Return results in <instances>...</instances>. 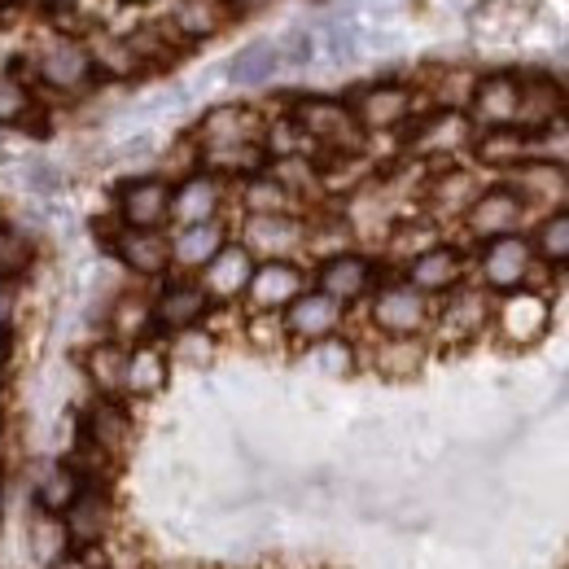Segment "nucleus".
Returning <instances> with one entry per match:
<instances>
[{
  "label": "nucleus",
  "instance_id": "a211bd4d",
  "mask_svg": "<svg viewBox=\"0 0 569 569\" xmlns=\"http://www.w3.org/2000/svg\"><path fill=\"white\" fill-rule=\"evenodd\" d=\"M517 110H521V79L517 74H482L473 83L465 119L473 123V132H499V128H517Z\"/></svg>",
  "mask_w": 569,
  "mask_h": 569
},
{
  "label": "nucleus",
  "instance_id": "37998d69",
  "mask_svg": "<svg viewBox=\"0 0 569 569\" xmlns=\"http://www.w3.org/2000/svg\"><path fill=\"white\" fill-rule=\"evenodd\" d=\"M49 569H101L88 552H62V557H53Z\"/></svg>",
  "mask_w": 569,
  "mask_h": 569
},
{
  "label": "nucleus",
  "instance_id": "e433bc0d",
  "mask_svg": "<svg viewBox=\"0 0 569 569\" xmlns=\"http://www.w3.org/2000/svg\"><path fill=\"white\" fill-rule=\"evenodd\" d=\"M114 342L123 347H137V342H149L153 338V302L144 293H123L114 302Z\"/></svg>",
  "mask_w": 569,
  "mask_h": 569
},
{
  "label": "nucleus",
  "instance_id": "4c0bfd02",
  "mask_svg": "<svg viewBox=\"0 0 569 569\" xmlns=\"http://www.w3.org/2000/svg\"><path fill=\"white\" fill-rule=\"evenodd\" d=\"M372 363L390 377H408L426 363V342L421 338H377V351H372Z\"/></svg>",
  "mask_w": 569,
  "mask_h": 569
},
{
  "label": "nucleus",
  "instance_id": "c85d7f7f",
  "mask_svg": "<svg viewBox=\"0 0 569 569\" xmlns=\"http://www.w3.org/2000/svg\"><path fill=\"white\" fill-rule=\"evenodd\" d=\"M83 372H88V381L101 399H119L123 395V372H128V347L114 342V338H101L97 347H88Z\"/></svg>",
  "mask_w": 569,
  "mask_h": 569
},
{
  "label": "nucleus",
  "instance_id": "a19ab883",
  "mask_svg": "<svg viewBox=\"0 0 569 569\" xmlns=\"http://www.w3.org/2000/svg\"><path fill=\"white\" fill-rule=\"evenodd\" d=\"M311 356L320 359L329 372H351V363H356V347H351L347 338H329V342L311 347Z\"/></svg>",
  "mask_w": 569,
  "mask_h": 569
},
{
  "label": "nucleus",
  "instance_id": "c03bdc74",
  "mask_svg": "<svg viewBox=\"0 0 569 569\" xmlns=\"http://www.w3.org/2000/svg\"><path fill=\"white\" fill-rule=\"evenodd\" d=\"M268 0H223V9L228 13H254V9H263Z\"/></svg>",
  "mask_w": 569,
  "mask_h": 569
},
{
  "label": "nucleus",
  "instance_id": "ea45409f",
  "mask_svg": "<svg viewBox=\"0 0 569 569\" xmlns=\"http://www.w3.org/2000/svg\"><path fill=\"white\" fill-rule=\"evenodd\" d=\"M31 259H36L31 237L22 228H13V223H0V281L22 277L31 268Z\"/></svg>",
  "mask_w": 569,
  "mask_h": 569
},
{
  "label": "nucleus",
  "instance_id": "f03ea898",
  "mask_svg": "<svg viewBox=\"0 0 569 569\" xmlns=\"http://www.w3.org/2000/svg\"><path fill=\"white\" fill-rule=\"evenodd\" d=\"M368 325L377 338H426L433 329V298L403 281H381L368 293Z\"/></svg>",
  "mask_w": 569,
  "mask_h": 569
},
{
  "label": "nucleus",
  "instance_id": "6e6552de",
  "mask_svg": "<svg viewBox=\"0 0 569 569\" xmlns=\"http://www.w3.org/2000/svg\"><path fill=\"white\" fill-rule=\"evenodd\" d=\"M119 228L137 232H167L171 223V180L167 176H132L114 193Z\"/></svg>",
  "mask_w": 569,
  "mask_h": 569
},
{
  "label": "nucleus",
  "instance_id": "a18cd8bd",
  "mask_svg": "<svg viewBox=\"0 0 569 569\" xmlns=\"http://www.w3.org/2000/svg\"><path fill=\"white\" fill-rule=\"evenodd\" d=\"M0 512H4V482H0Z\"/></svg>",
  "mask_w": 569,
  "mask_h": 569
},
{
  "label": "nucleus",
  "instance_id": "4468645a",
  "mask_svg": "<svg viewBox=\"0 0 569 569\" xmlns=\"http://www.w3.org/2000/svg\"><path fill=\"white\" fill-rule=\"evenodd\" d=\"M526 211H530V207L517 198V189H508V184H487V189L473 198V207L460 214V219H465V232L487 246V241H496V237L521 232Z\"/></svg>",
  "mask_w": 569,
  "mask_h": 569
},
{
  "label": "nucleus",
  "instance_id": "ddd939ff",
  "mask_svg": "<svg viewBox=\"0 0 569 569\" xmlns=\"http://www.w3.org/2000/svg\"><path fill=\"white\" fill-rule=\"evenodd\" d=\"M311 289L329 293L333 302L351 307V302H363L372 289H377V263L359 250H338V254H325L311 272Z\"/></svg>",
  "mask_w": 569,
  "mask_h": 569
},
{
  "label": "nucleus",
  "instance_id": "473e14b6",
  "mask_svg": "<svg viewBox=\"0 0 569 569\" xmlns=\"http://www.w3.org/2000/svg\"><path fill=\"white\" fill-rule=\"evenodd\" d=\"M79 491H83V473L74 465H49L36 478V503H40L44 517H62Z\"/></svg>",
  "mask_w": 569,
  "mask_h": 569
},
{
  "label": "nucleus",
  "instance_id": "5701e85b",
  "mask_svg": "<svg viewBox=\"0 0 569 569\" xmlns=\"http://www.w3.org/2000/svg\"><path fill=\"white\" fill-rule=\"evenodd\" d=\"M263 123L259 110L250 106H214L211 114H202L198 132H193V144L198 149H219V144H254L263 141Z\"/></svg>",
  "mask_w": 569,
  "mask_h": 569
},
{
  "label": "nucleus",
  "instance_id": "f8f14e48",
  "mask_svg": "<svg viewBox=\"0 0 569 569\" xmlns=\"http://www.w3.org/2000/svg\"><path fill=\"white\" fill-rule=\"evenodd\" d=\"M469 277V254L460 246H447V241H429L426 250L408 254V268H403V281L412 289H421L426 298H447L451 289H460Z\"/></svg>",
  "mask_w": 569,
  "mask_h": 569
},
{
  "label": "nucleus",
  "instance_id": "4be33fe9",
  "mask_svg": "<svg viewBox=\"0 0 569 569\" xmlns=\"http://www.w3.org/2000/svg\"><path fill=\"white\" fill-rule=\"evenodd\" d=\"M167 237H171V268H176L180 277H198L214 254L232 241V232H228L223 219L193 223V228H176V232H167Z\"/></svg>",
  "mask_w": 569,
  "mask_h": 569
},
{
  "label": "nucleus",
  "instance_id": "c9c22d12",
  "mask_svg": "<svg viewBox=\"0 0 569 569\" xmlns=\"http://www.w3.org/2000/svg\"><path fill=\"white\" fill-rule=\"evenodd\" d=\"M88 58H92V71L106 74V79H132V74L144 71L141 58L128 44V36H97L88 44Z\"/></svg>",
  "mask_w": 569,
  "mask_h": 569
},
{
  "label": "nucleus",
  "instance_id": "72a5a7b5",
  "mask_svg": "<svg viewBox=\"0 0 569 569\" xmlns=\"http://www.w3.org/2000/svg\"><path fill=\"white\" fill-rule=\"evenodd\" d=\"M530 246H535V259L543 268H569V207L543 214L530 232Z\"/></svg>",
  "mask_w": 569,
  "mask_h": 569
},
{
  "label": "nucleus",
  "instance_id": "58836bf2",
  "mask_svg": "<svg viewBox=\"0 0 569 569\" xmlns=\"http://www.w3.org/2000/svg\"><path fill=\"white\" fill-rule=\"evenodd\" d=\"M27 119H36V92L27 79L0 71V128H22Z\"/></svg>",
  "mask_w": 569,
  "mask_h": 569
},
{
  "label": "nucleus",
  "instance_id": "6ab92c4d",
  "mask_svg": "<svg viewBox=\"0 0 569 569\" xmlns=\"http://www.w3.org/2000/svg\"><path fill=\"white\" fill-rule=\"evenodd\" d=\"M254 268H259V263H254V254L232 237V241L214 254L211 263L198 272V284L207 289V298H211L214 307H232V302H241V298H246Z\"/></svg>",
  "mask_w": 569,
  "mask_h": 569
},
{
  "label": "nucleus",
  "instance_id": "20e7f679",
  "mask_svg": "<svg viewBox=\"0 0 569 569\" xmlns=\"http://www.w3.org/2000/svg\"><path fill=\"white\" fill-rule=\"evenodd\" d=\"M347 106H351L363 137H381V132H403L408 123H417L421 97L408 83H368Z\"/></svg>",
  "mask_w": 569,
  "mask_h": 569
},
{
  "label": "nucleus",
  "instance_id": "a878e982",
  "mask_svg": "<svg viewBox=\"0 0 569 569\" xmlns=\"http://www.w3.org/2000/svg\"><path fill=\"white\" fill-rule=\"evenodd\" d=\"M465 144H473V123L465 119V114H456V110H438V114H429L417 123V132H412V149L417 153H438V158H451L456 149H465Z\"/></svg>",
  "mask_w": 569,
  "mask_h": 569
},
{
  "label": "nucleus",
  "instance_id": "393cba45",
  "mask_svg": "<svg viewBox=\"0 0 569 569\" xmlns=\"http://www.w3.org/2000/svg\"><path fill=\"white\" fill-rule=\"evenodd\" d=\"M508 189H517V198L526 202V207H535V202H543V207H552V202H561L569 193V171L566 167H557V162H539V158H526L517 171H508V180H503Z\"/></svg>",
  "mask_w": 569,
  "mask_h": 569
},
{
  "label": "nucleus",
  "instance_id": "cd10ccee",
  "mask_svg": "<svg viewBox=\"0 0 569 569\" xmlns=\"http://www.w3.org/2000/svg\"><path fill=\"white\" fill-rule=\"evenodd\" d=\"M482 193V180L469 171V167H442L433 180H429V207L438 214H465L473 207V198Z\"/></svg>",
  "mask_w": 569,
  "mask_h": 569
},
{
  "label": "nucleus",
  "instance_id": "f704fd0d",
  "mask_svg": "<svg viewBox=\"0 0 569 569\" xmlns=\"http://www.w3.org/2000/svg\"><path fill=\"white\" fill-rule=\"evenodd\" d=\"M281 44H272V40H259V44H250V49H241L232 62H228V79L232 83H241V88H263L272 74L281 71Z\"/></svg>",
  "mask_w": 569,
  "mask_h": 569
},
{
  "label": "nucleus",
  "instance_id": "b1692460",
  "mask_svg": "<svg viewBox=\"0 0 569 569\" xmlns=\"http://www.w3.org/2000/svg\"><path fill=\"white\" fill-rule=\"evenodd\" d=\"M566 119V92L552 79H521V110H517V132L539 137L552 123Z\"/></svg>",
  "mask_w": 569,
  "mask_h": 569
},
{
  "label": "nucleus",
  "instance_id": "49530a36",
  "mask_svg": "<svg viewBox=\"0 0 569 569\" xmlns=\"http://www.w3.org/2000/svg\"><path fill=\"white\" fill-rule=\"evenodd\" d=\"M0 162H4V149H0Z\"/></svg>",
  "mask_w": 569,
  "mask_h": 569
},
{
  "label": "nucleus",
  "instance_id": "7c9ffc66",
  "mask_svg": "<svg viewBox=\"0 0 569 569\" xmlns=\"http://www.w3.org/2000/svg\"><path fill=\"white\" fill-rule=\"evenodd\" d=\"M241 211L246 214H293L298 211V193L284 184L277 171H259L250 180H241Z\"/></svg>",
  "mask_w": 569,
  "mask_h": 569
},
{
  "label": "nucleus",
  "instance_id": "9b49d317",
  "mask_svg": "<svg viewBox=\"0 0 569 569\" xmlns=\"http://www.w3.org/2000/svg\"><path fill=\"white\" fill-rule=\"evenodd\" d=\"M62 526V539L71 543L74 552H92L110 539V526H114V499L101 482H83V491L71 499V508L58 517Z\"/></svg>",
  "mask_w": 569,
  "mask_h": 569
},
{
  "label": "nucleus",
  "instance_id": "2f4dec72",
  "mask_svg": "<svg viewBox=\"0 0 569 569\" xmlns=\"http://www.w3.org/2000/svg\"><path fill=\"white\" fill-rule=\"evenodd\" d=\"M473 158L478 167H496V171H517L530 158V137L517 128H499V132H478L473 137Z\"/></svg>",
  "mask_w": 569,
  "mask_h": 569
},
{
  "label": "nucleus",
  "instance_id": "39448f33",
  "mask_svg": "<svg viewBox=\"0 0 569 569\" xmlns=\"http://www.w3.org/2000/svg\"><path fill=\"white\" fill-rule=\"evenodd\" d=\"M237 241L254 254V263H277V259H298L311 246V223L302 214H246Z\"/></svg>",
  "mask_w": 569,
  "mask_h": 569
},
{
  "label": "nucleus",
  "instance_id": "aec40b11",
  "mask_svg": "<svg viewBox=\"0 0 569 569\" xmlns=\"http://www.w3.org/2000/svg\"><path fill=\"white\" fill-rule=\"evenodd\" d=\"M128 442H132L128 408L119 399L97 395V403H88V412H83V451L97 456V460H114V456H123Z\"/></svg>",
  "mask_w": 569,
  "mask_h": 569
},
{
  "label": "nucleus",
  "instance_id": "79ce46f5",
  "mask_svg": "<svg viewBox=\"0 0 569 569\" xmlns=\"http://www.w3.org/2000/svg\"><path fill=\"white\" fill-rule=\"evenodd\" d=\"M31 189H36V193H58V189H62V171L49 167V162H36V167H31Z\"/></svg>",
  "mask_w": 569,
  "mask_h": 569
},
{
  "label": "nucleus",
  "instance_id": "f257e3e1",
  "mask_svg": "<svg viewBox=\"0 0 569 569\" xmlns=\"http://www.w3.org/2000/svg\"><path fill=\"white\" fill-rule=\"evenodd\" d=\"M298 137L307 141V149H325V153H359L363 149V132H359L356 114L347 101L333 97H298L284 114Z\"/></svg>",
  "mask_w": 569,
  "mask_h": 569
},
{
  "label": "nucleus",
  "instance_id": "0eeeda50",
  "mask_svg": "<svg viewBox=\"0 0 569 569\" xmlns=\"http://www.w3.org/2000/svg\"><path fill=\"white\" fill-rule=\"evenodd\" d=\"M552 325V302L543 289H512V293H499L491 302V329L508 347H530L548 333Z\"/></svg>",
  "mask_w": 569,
  "mask_h": 569
},
{
  "label": "nucleus",
  "instance_id": "7ed1b4c3",
  "mask_svg": "<svg viewBox=\"0 0 569 569\" xmlns=\"http://www.w3.org/2000/svg\"><path fill=\"white\" fill-rule=\"evenodd\" d=\"M539 259H535V246L526 232H512V237H496L478 250V281L487 293H512V289H535V277H539Z\"/></svg>",
  "mask_w": 569,
  "mask_h": 569
},
{
  "label": "nucleus",
  "instance_id": "dca6fc26",
  "mask_svg": "<svg viewBox=\"0 0 569 569\" xmlns=\"http://www.w3.org/2000/svg\"><path fill=\"white\" fill-rule=\"evenodd\" d=\"M482 329H491V293L487 289L460 284V289H451L447 298L433 302V329L429 333L451 338V342H469Z\"/></svg>",
  "mask_w": 569,
  "mask_h": 569
},
{
  "label": "nucleus",
  "instance_id": "9d476101",
  "mask_svg": "<svg viewBox=\"0 0 569 569\" xmlns=\"http://www.w3.org/2000/svg\"><path fill=\"white\" fill-rule=\"evenodd\" d=\"M149 302H153V333H171V338L202 329V320L211 316L214 307L211 298H207V289L198 284V277H171V281H162V289Z\"/></svg>",
  "mask_w": 569,
  "mask_h": 569
},
{
  "label": "nucleus",
  "instance_id": "c756f323",
  "mask_svg": "<svg viewBox=\"0 0 569 569\" xmlns=\"http://www.w3.org/2000/svg\"><path fill=\"white\" fill-rule=\"evenodd\" d=\"M223 18H228L223 0H171V13H167L176 40H189V44L211 40L214 31L223 27Z\"/></svg>",
  "mask_w": 569,
  "mask_h": 569
},
{
  "label": "nucleus",
  "instance_id": "1a4fd4ad",
  "mask_svg": "<svg viewBox=\"0 0 569 569\" xmlns=\"http://www.w3.org/2000/svg\"><path fill=\"white\" fill-rule=\"evenodd\" d=\"M92 58L88 44H79L71 36H53L36 49V83L58 92V97H79L92 83Z\"/></svg>",
  "mask_w": 569,
  "mask_h": 569
},
{
  "label": "nucleus",
  "instance_id": "412c9836",
  "mask_svg": "<svg viewBox=\"0 0 569 569\" xmlns=\"http://www.w3.org/2000/svg\"><path fill=\"white\" fill-rule=\"evenodd\" d=\"M114 259L141 277V281H158L171 272V237L167 232H137V228H119L114 232Z\"/></svg>",
  "mask_w": 569,
  "mask_h": 569
},
{
  "label": "nucleus",
  "instance_id": "bb28decb",
  "mask_svg": "<svg viewBox=\"0 0 569 569\" xmlns=\"http://www.w3.org/2000/svg\"><path fill=\"white\" fill-rule=\"evenodd\" d=\"M171 372V356L158 342H137L128 347V372H123V395L128 399H149L167 386Z\"/></svg>",
  "mask_w": 569,
  "mask_h": 569
},
{
  "label": "nucleus",
  "instance_id": "2eb2a0df",
  "mask_svg": "<svg viewBox=\"0 0 569 569\" xmlns=\"http://www.w3.org/2000/svg\"><path fill=\"white\" fill-rule=\"evenodd\" d=\"M302 289H311V272L298 259H277V263H259L254 268L250 289H246L241 302L250 307V316H281Z\"/></svg>",
  "mask_w": 569,
  "mask_h": 569
},
{
  "label": "nucleus",
  "instance_id": "423d86ee",
  "mask_svg": "<svg viewBox=\"0 0 569 569\" xmlns=\"http://www.w3.org/2000/svg\"><path fill=\"white\" fill-rule=\"evenodd\" d=\"M342 329H347V307L320 289H302L281 311V333L293 347H320L329 338H342Z\"/></svg>",
  "mask_w": 569,
  "mask_h": 569
},
{
  "label": "nucleus",
  "instance_id": "f3484780",
  "mask_svg": "<svg viewBox=\"0 0 569 569\" xmlns=\"http://www.w3.org/2000/svg\"><path fill=\"white\" fill-rule=\"evenodd\" d=\"M228 202V180H219L211 171L193 167L189 176H180L171 184V228H193V223H211L223 214Z\"/></svg>",
  "mask_w": 569,
  "mask_h": 569
}]
</instances>
